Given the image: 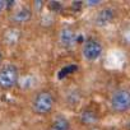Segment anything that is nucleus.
<instances>
[{
    "instance_id": "obj_1",
    "label": "nucleus",
    "mask_w": 130,
    "mask_h": 130,
    "mask_svg": "<svg viewBox=\"0 0 130 130\" xmlns=\"http://www.w3.org/2000/svg\"><path fill=\"white\" fill-rule=\"evenodd\" d=\"M54 106H55V97L52 92L47 89L40 91L32 101V110L36 115L40 116L48 115L54 110Z\"/></svg>"
},
{
    "instance_id": "obj_2",
    "label": "nucleus",
    "mask_w": 130,
    "mask_h": 130,
    "mask_svg": "<svg viewBox=\"0 0 130 130\" xmlns=\"http://www.w3.org/2000/svg\"><path fill=\"white\" fill-rule=\"evenodd\" d=\"M19 80V70L14 64H7L0 68V89L9 91L17 86Z\"/></svg>"
},
{
    "instance_id": "obj_3",
    "label": "nucleus",
    "mask_w": 130,
    "mask_h": 130,
    "mask_svg": "<svg viewBox=\"0 0 130 130\" xmlns=\"http://www.w3.org/2000/svg\"><path fill=\"white\" fill-rule=\"evenodd\" d=\"M110 107L116 113H125L130 107V94L129 89L119 88L112 92L110 98Z\"/></svg>"
},
{
    "instance_id": "obj_4",
    "label": "nucleus",
    "mask_w": 130,
    "mask_h": 130,
    "mask_svg": "<svg viewBox=\"0 0 130 130\" xmlns=\"http://www.w3.org/2000/svg\"><path fill=\"white\" fill-rule=\"evenodd\" d=\"M103 46L102 43L93 37H89L83 41L82 45V55L87 61H96L102 56Z\"/></svg>"
},
{
    "instance_id": "obj_5",
    "label": "nucleus",
    "mask_w": 130,
    "mask_h": 130,
    "mask_svg": "<svg viewBox=\"0 0 130 130\" xmlns=\"http://www.w3.org/2000/svg\"><path fill=\"white\" fill-rule=\"evenodd\" d=\"M32 17H33V8H31L28 5H21V7L12 9L10 21L13 22L14 26L19 27L21 24L28 23L32 19Z\"/></svg>"
},
{
    "instance_id": "obj_6",
    "label": "nucleus",
    "mask_w": 130,
    "mask_h": 130,
    "mask_svg": "<svg viewBox=\"0 0 130 130\" xmlns=\"http://www.w3.org/2000/svg\"><path fill=\"white\" fill-rule=\"evenodd\" d=\"M78 41V35L72 26H64L59 32V42L62 47L70 48Z\"/></svg>"
},
{
    "instance_id": "obj_7",
    "label": "nucleus",
    "mask_w": 130,
    "mask_h": 130,
    "mask_svg": "<svg viewBox=\"0 0 130 130\" xmlns=\"http://www.w3.org/2000/svg\"><path fill=\"white\" fill-rule=\"evenodd\" d=\"M116 19V10L112 7H105L96 13L94 24L97 27H107Z\"/></svg>"
},
{
    "instance_id": "obj_8",
    "label": "nucleus",
    "mask_w": 130,
    "mask_h": 130,
    "mask_svg": "<svg viewBox=\"0 0 130 130\" xmlns=\"http://www.w3.org/2000/svg\"><path fill=\"white\" fill-rule=\"evenodd\" d=\"M22 38V29L17 26L7 28L3 33V40L8 46H15Z\"/></svg>"
},
{
    "instance_id": "obj_9",
    "label": "nucleus",
    "mask_w": 130,
    "mask_h": 130,
    "mask_svg": "<svg viewBox=\"0 0 130 130\" xmlns=\"http://www.w3.org/2000/svg\"><path fill=\"white\" fill-rule=\"evenodd\" d=\"M80 121L83 125H93L98 121V115L92 108H84L80 113Z\"/></svg>"
},
{
    "instance_id": "obj_10",
    "label": "nucleus",
    "mask_w": 130,
    "mask_h": 130,
    "mask_svg": "<svg viewBox=\"0 0 130 130\" xmlns=\"http://www.w3.org/2000/svg\"><path fill=\"white\" fill-rule=\"evenodd\" d=\"M50 130H70V122L65 116H56L50 125Z\"/></svg>"
},
{
    "instance_id": "obj_11",
    "label": "nucleus",
    "mask_w": 130,
    "mask_h": 130,
    "mask_svg": "<svg viewBox=\"0 0 130 130\" xmlns=\"http://www.w3.org/2000/svg\"><path fill=\"white\" fill-rule=\"evenodd\" d=\"M77 69H78V68H77V65H68V67L62 68V69L59 72L57 77H59V79H62V78H65V77H67V75H69V74L74 73Z\"/></svg>"
},
{
    "instance_id": "obj_12",
    "label": "nucleus",
    "mask_w": 130,
    "mask_h": 130,
    "mask_svg": "<svg viewBox=\"0 0 130 130\" xmlns=\"http://www.w3.org/2000/svg\"><path fill=\"white\" fill-rule=\"evenodd\" d=\"M48 9H50L51 12H60V10L62 9V4L59 3V2H50Z\"/></svg>"
},
{
    "instance_id": "obj_13",
    "label": "nucleus",
    "mask_w": 130,
    "mask_h": 130,
    "mask_svg": "<svg viewBox=\"0 0 130 130\" xmlns=\"http://www.w3.org/2000/svg\"><path fill=\"white\" fill-rule=\"evenodd\" d=\"M101 2L100 0H88V2H86V5H89V7H94V5H100Z\"/></svg>"
},
{
    "instance_id": "obj_14",
    "label": "nucleus",
    "mask_w": 130,
    "mask_h": 130,
    "mask_svg": "<svg viewBox=\"0 0 130 130\" xmlns=\"http://www.w3.org/2000/svg\"><path fill=\"white\" fill-rule=\"evenodd\" d=\"M7 9V0H0V14Z\"/></svg>"
},
{
    "instance_id": "obj_15",
    "label": "nucleus",
    "mask_w": 130,
    "mask_h": 130,
    "mask_svg": "<svg viewBox=\"0 0 130 130\" xmlns=\"http://www.w3.org/2000/svg\"><path fill=\"white\" fill-rule=\"evenodd\" d=\"M82 5H83V4H82L80 2H75V3H73V8H74L75 10H79V9L82 8Z\"/></svg>"
},
{
    "instance_id": "obj_16",
    "label": "nucleus",
    "mask_w": 130,
    "mask_h": 130,
    "mask_svg": "<svg viewBox=\"0 0 130 130\" xmlns=\"http://www.w3.org/2000/svg\"><path fill=\"white\" fill-rule=\"evenodd\" d=\"M3 60V52H2V48H0V62H2Z\"/></svg>"
}]
</instances>
